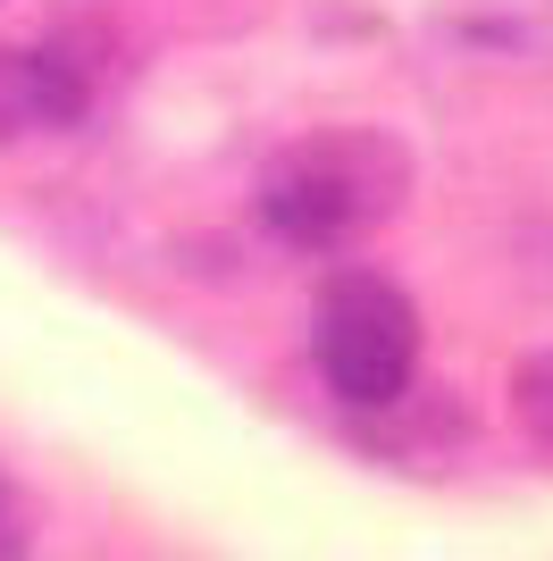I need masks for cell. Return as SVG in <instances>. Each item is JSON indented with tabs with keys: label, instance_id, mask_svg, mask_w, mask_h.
I'll return each mask as SVG.
<instances>
[{
	"label": "cell",
	"instance_id": "1",
	"mask_svg": "<svg viewBox=\"0 0 553 561\" xmlns=\"http://www.w3.org/2000/svg\"><path fill=\"white\" fill-rule=\"evenodd\" d=\"M260 227L294 252H352L411 202V142L394 126H311L260 168Z\"/></svg>",
	"mask_w": 553,
	"mask_h": 561
},
{
	"label": "cell",
	"instance_id": "2",
	"mask_svg": "<svg viewBox=\"0 0 553 561\" xmlns=\"http://www.w3.org/2000/svg\"><path fill=\"white\" fill-rule=\"evenodd\" d=\"M319 369L327 386L361 411H386L403 402L419 369V310L411 294L377 268H345V277H327L319 294Z\"/></svg>",
	"mask_w": 553,
	"mask_h": 561
},
{
	"label": "cell",
	"instance_id": "3",
	"mask_svg": "<svg viewBox=\"0 0 553 561\" xmlns=\"http://www.w3.org/2000/svg\"><path fill=\"white\" fill-rule=\"evenodd\" d=\"M92 110V84L50 50H0V151L25 135H59Z\"/></svg>",
	"mask_w": 553,
	"mask_h": 561
},
{
	"label": "cell",
	"instance_id": "4",
	"mask_svg": "<svg viewBox=\"0 0 553 561\" xmlns=\"http://www.w3.org/2000/svg\"><path fill=\"white\" fill-rule=\"evenodd\" d=\"M504 411H511V427H520L529 445H545V453H553V352H529V360H511Z\"/></svg>",
	"mask_w": 553,
	"mask_h": 561
},
{
	"label": "cell",
	"instance_id": "5",
	"mask_svg": "<svg viewBox=\"0 0 553 561\" xmlns=\"http://www.w3.org/2000/svg\"><path fill=\"white\" fill-rule=\"evenodd\" d=\"M34 553V519H25V503L9 486H0V561H25Z\"/></svg>",
	"mask_w": 553,
	"mask_h": 561
}]
</instances>
